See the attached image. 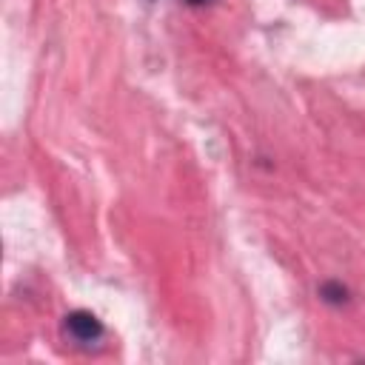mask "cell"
<instances>
[{"label":"cell","mask_w":365,"mask_h":365,"mask_svg":"<svg viewBox=\"0 0 365 365\" xmlns=\"http://www.w3.org/2000/svg\"><path fill=\"white\" fill-rule=\"evenodd\" d=\"M66 334L80 345H91L103 336V325L91 311H71L66 317Z\"/></svg>","instance_id":"1"},{"label":"cell","mask_w":365,"mask_h":365,"mask_svg":"<svg viewBox=\"0 0 365 365\" xmlns=\"http://www.w3.org/2000/svg\"><path fill=\"white\" fill-rule=\"evenodd\" d=\"M319 294H322L325 302H334V305H339V302L348 299V291H345L339 282H325V285L319 288Z\"/></svg>","instance_id":"2"},{"label":"cell","mask_w":365,"mask_h":365,"mask_svg":"<svg viewBox=\"0 0 365 365\" xmlns=\"http://www.w3.org/2000/svg\"><path fill=\"white\" fill-rule=\"evenodd\" d=\"M188 3H205V0H188Z\"/></svg>","instance_id":"3"}]
</instances>
